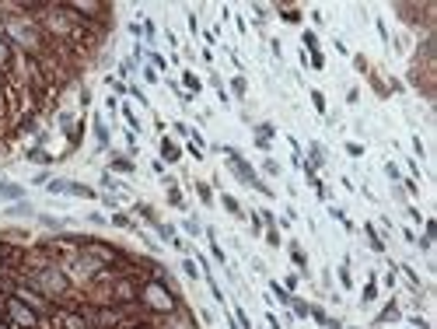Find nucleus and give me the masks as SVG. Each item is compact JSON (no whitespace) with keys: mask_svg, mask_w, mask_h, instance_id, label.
Masks as SVG:
<instances>
[{"mask_svg":"<svg viewBox=\"0 0 437 329\" xmlns=\"http://www.w3.org/2000/svg\"><path fill=\"white\" fill-rule=\"evenodd\" d=\"M4 319H7L11 326H18V329H39V312H35L32 305H25L18 294H7V301H4Z\"/></svg>","mask_w":437,"mask_h":329,"instance_id":"nucleus-1","label":"nucleus"},{"mask_svg":"<svg viewBox=\"0 0 437 329\" xmlns=\"http://www.w3.org/2000/svg\"><path fill=\"white\" fill-rule=\"evenodd\" d=\"M140 301H144L150 312H161V315L175 312V298H171V291H168L164 284H157V280H150V284L140 287Z\"/></svg>","mask_w":437,"mask_h":329,"instance_id":"nucleus-2","label":"nucleus"},{"mask_svg":"<svg viewBox=\"0 0 437 329\" xmlns=\"http://www.w3.org/2000/svg\"><path fill=\"white\" fill-rule=\"evenodd\" d=\"M7 32H11V39L21 46V49H28V53H39L42 49V32H39V25L35 21H7Z\"/></svg>","mask_w":437,"mask_h":329,"instance_id":"nucleus-3","label":"nucleus"},{"mask_svg":"<svg viewBox=\"0 0 437 329\" xmlns=\"http://www.w3.org/2000/svg\"><path fill=\"white\" fill-rule=\"evenodd\" d=\"M227 168H231V172H234V175H238V179H241L245 186H252V189H259V193H266V196H273V189H266V186H263V182L255 179V172H252V164L245 161V158H241L238 151H227Z\"/></svg>","mask_w":437,"mask_h":329,"instance_id":"nucleus-4","label":"nucleus"},{"mask_svg":"<svg viewBox=\"0 0 437 329\" xmlns=\"http://www.w3.org/2000/svg\"><path fill=\"white\" fill-rule=\"evenodd\" d=\"M32 284H35L39 291H46V294H63V291H67V277H63L60 270H35Z\"/></svg>","mask_w":437,"mask_h":329,"instance_id":"nucleus-5","label":"nucleus"},{"mask_svg":"<svg viewBox=\"0 0 437 329\" xmlns=\"http://www.w3.org/2000/svg\"><path fill=\"white\" fill-rule=\"evenodd\" d=\"M49 193H70V196H80V200H95L98 193L84 182H70V179H53L49 182Z\"/></svg>","mask_w":437,"mask_h":329,"instance_id":"nucleus-6","label":"nucleus"},{"mask_svg":"<svg viewBox=\"0 0 437 329\" xmlns=\"http://www.w3.org/2000/svg\"><path fill=\"white\" fill-rule=\"evenodd\" d=\"M56 322H60V329H91L84 315H70V312H56Z\"/></svg>","mask_w":437,"mask_h":329,"instance_id":"nucleus-7","label":"nucleus"},{"mask_svg":"<svg viewBox=\"0 0 437 329\" xmlns=\"http://www.w3.org/2000/svg\"><path fill=\"white\" fill-rule=\"evenodd\" d=\"M11 67H14V49H11V42L0 39V74H11Z\"/></svg>","mask_w":437,"mask_h":329,"instance_id":"nucleus-8","label":"nucleus"},{"mask_svg":"<svg viewBox=\"0 0 437 329\" xmlns=\"http://www.w3.org/2000/svg\"><path fill=\"white\" fill-rule=\"evenodd\" d=\"M25 196V189L21 186H14V182H4L0 179V200H21Z\"/></svg>","mask_w":437,"mask_h":329,"instance_id":"nucleus-9","label":"nucleus"},{"mask_svg":"<svg viewBox=\"0 0 437 329\" xmlns=\"http://www.w3.org/2000/svg\"><path fill=\"white\" fill-rule=\"evenodd\" d=\"M270 140H273V123H263V126L255 130V144H259V147H266Z\"/></svg>","mask_w":437,"mask_h":329,"instance_id":"nucleus-10","label":"nucleus"},{"mask_svg":"<svg viewBox=\"0 0 437 329\" xmlns=\"http://www.w3.org/2000/svg\"><path fill=\"white\" fill-rule=\"evenodd\" d=\"M95 140H98V147H109V126L102 119H95Z\"/></svg>","mask_w":437,"mask_h":329,"instance_id":"nucleus-11","label":"nucleus"},{"mask_svg":"<svg viewBox=\"0 0 437 329\" xmlns=\"http://www.w3.org/2000/svg\"><path fill=\"white\" fill-rule=\"evenodd\" d=\"M367 238H371V249H374V252H381V238H378V231H374V224H367Z\"/></svg>","mask_w":437,"mask_h":329,"instance_id":"nucleus-12","label":"nucleus"},{"mask_svg":"<svg viewBox=\"0 0 437 329\" xmlns=\"http://www.w3.org/2000/svg\"><path fill=\"white\" fill-rule=\"evenodd\" d=\"M280 14H284V21H291V25L301 21V11H294V7H280Z\"/></svg>","mask_w":437,"mask_h":329,"instance_id":"nucleus-13","label":"nucleus"},{"mask_svg":"<svg viewBox=\"0 0 437 329\" xmlns=\"http://www.w3.org/2000/svg\"><path fill=\"white\" fill-rule=\"evenodd\" d=\"M112 168H116V172H133V161H130V158H123V154H119V158H116V161H112Z\"/></svg>","mask_w":437,"mask_h":329,"instance_id":"nucleus-14","label":"nucleus"},{"mask_svg":"<svg viewBox=\"0 0 437 329\" xmlns=\"http://www.w3.org/2000/svg\"><path fill=\"white\" fill-rule=\"evenodd\" d=\"M161 151H164V158H168V161H179V151H175V144H171V140H164V144H161Z\"/></svg>","mask_w":437,"mask_h":329,"instance_id":"nucleus-15","label":"nucleus"},{"mask_svg":"<svg viewBox=\"0 0 437 329\" xmlns=\"http://www.w3.org/2000/svg\"><path fill=\"white\" fill-rule=\"evenodd\" d=\"M220 203H224V207H227V210H231L234 217L241 214V207H238V200H234V196H220Z\"/></svg>","mask_w":437,"mask_h":329,"instance_id":"nucleus-16","label":"nucleus"},{"mask_svg":"<svg viewBox=\"0 0 437 329\" xmlns=\"http://www.w3.org/2000/svg\"><path fill=\"white\" fill-rule=\"evenodd\" d=\"M270 291H273V294H277L284 305H291V294H287V287H280V284H270Z\"/></svg>","mask_w":437,"mask_h":329,"instance_id":"nucleus-17","label":"nucleus"},{"mask_svg":"<svg viewBox=\"0 0 437 329\" xmlns=\"http://www.w3.org/2000/svg\"><path fill=\"white\" fill-rule=\"evenodd\" d=\"M388 319H399V308H395V305H388V308L378 315V322H388Z\"/></svg>","mask_w":437,"mask_h":329,"instance_id":"nucleus-18","label":"nucleus"},{"mask_svg":"<svg viewBox=\"0 0 437 329\" xmlns=\"http://www.w3.org/2000/svg\"><path fill=\"white\" fill-rule=\"evenodd\" d=\"M291 305H294V312H297V315H311V308H308L301 298H291Z\"/></svg>","mask_w":437,"mask_h":329,"instance_id":"nucleus-19","label":"nucleus"},{"mask_svg":"<svg viewBox=\"0 0 437 329\" xmlns=\"http://www.w3.org/2000/svg\"><path fill=\"white\" fill-rule=\"evenodd\" d=\"M322 158H325V154H322V147H318V144H311V168H315V164H322Z\"/></svg>","mask_w":437,"mask_h":329,"instance_id":"nucleus-20","label":"nucleus"},{"mask_svg":"<svg viewBox=\"0 0 437 329\" xmlns=\"http://www.w3.org/2000/svg\"><path fill=\"white\" fill-rule=\"evenodd\" d=\"M311 102H315L318 112H325V95H322V91H311Z\"/></svg>","mask_w":437,"mask_h":329,"instance_id":"nucleus-21","label":"nucleus"},{"mask_svg":"<svg viewBox=\"0 0 437 329\" xmlns=\"http://www.w3.org/2000/svg\"><path fill=\"white\" fill-rule=\"evenodd\" d=\"M196 189H200V200H203V203H210V200H214V193H210V186H207V182H200Z\"/></svg>","mask_w":437,"mask_h":329,"instance_id":"nucleus-22","label":"nucleus"},{"mask_svg":"<svg viewBox=\"0 0 437 329\" xmlns=\"http://www.w3.org/2000/svg\"><path fill=\"white\" fill-rule=\"evenodd\" d=\"M112 224H116V228H133V221H130L126 214H116V217H112Z\"/></svg>","mask_w":437,"mask_h":329,"instance_id":"nucleus-23","label":"nucleus"},{"mask_svg":"<svg viewBox=\"0 0 437 329\" xmlns=\"http://www.w3.org/2000/svg\"><path fill=\"white\" fill-rule=\"evenodd\" d=\"M339 284H343V287H350V266H346V263L339 266Z\"/></svg>","mask_w":437,"mask_h":329,"instance_id":"nucleus-24","label":"nucleus"},{"mask_svg":"<svg viewBox=\"0 0 437 329\" xmlns=\"http://www.w3.org/2000/svg\"><path fill=\"white\" fill-rule=\"evenodd\" d=\"M263 168H266V172H270V175H280V164L273 161V158H266V161H263Z\"/></svg>","mask_w":437,"mask_h":329,"instance_id":"nucleus-25","label":"nucleus"},{"mask_svg":"<svg viewBox=\"0 0 437 329\" xmlns=\"http://www.w3.org/2000/svg\"><path fill=\"white\" fill-rule=\"evenodd\" d=\"M374 294H378V284L371 280V284H367V287H364V301H374Z\"/></svg>","mask_w":437,"mask_h":329,"instance_id":"nucleus-26","label":"nucleus"},{"mask_svg":"<svg viewBox=\"0 0 437 329\" xmlns=\"http://www.w3.org/2000/svg\"><path fill=\"white\" fill-rule=\"evenodd\" d=\"M168 203H175V207H182V193L171 186V193H168Z\"/></svg>","mask_w":437,"mask_h":329,"instance_id":"nucleus-27","label":"nucleus"},{"mask_svg":"<svg viewBox=\"0 0 437 329\" xmlns=\"http://www.w3.org/2000/svg\"><path fill=\"white\" fill-rule=\"evenodd\" d=\"M182 270H186V277H200V273H196V263H193V259H186V263H182Z\"/></svg>","mask_w":437,"mask_h":329,"instance_id":"nucleus-28","label":"nucleus"},{"mask_svg":"<svg viewBox=\"0 0 437 329\" xmlns=\"http://www.w3.org/2000/svg\"><path fill=\"white\" fill-rule=\"evenodd\" d=\"M291 256H294V263H297V266H304V263H308V259H304V252H301V249H297V245L291 249Z\"/></svg>","mask_w":437,"mask_h":329,"instance_id":"nucleus-29","label":"nucleus"},{"mask_svg":"<svg viewBox=\"0 0 437 329\" xmlns=\"http://www.w3.org/2000/svg\"><path fill=\"white\" fill-rule=\"evenodd\" d=\"M186 84H189V91H200V77L196 74H186Z\"/></svg>","mask_w":437,"mask_h":329,"instance_id":"nucleus-30","label":"nucleus"},{"mask_svg":"<svg viewBox=\"0 0 437 329\" xmlns=\"http://www.w3.org/2000/svg\"><path fill=\"white\" fill-rule=\"evenodd\" d=\"M39 221H42V224H46V228H60V221H56V217H49V214H42V217H39Z\"/></svg>","mask_w":437,"mask_h":329,"instance_id":"nucleus-31","label":"nucleus"},{"mask_svg":"<svg viewBox=\"0 0 437 329\" xmlns=\"http://www.w3.org/2000/svg\"><path fill=\"white\" fill-rule=\"evenodd\" d=\"M311 67H318V70L325 67V60H322V53H311Z\"/></svg>","mask_w":437,"mask_h":329,"instance_id":"nucleus-32","label":"nucleus"},{"mask_svg":"<svg viewBox=\"0 0 437 329\" xmlns=\"http://www.w3.org/2000/svg\"><path fill=\"white\" fill-rule=\"evenodd\" d=\"M186 231H189V235H200V224H196V221L189 217V221H186Z\"/></svg>","mask_w":437,"mask_h":329,"instance_id":"nucleus-33","label":"nucleus"},{"mask_svg":"<svg viewBox=\"0 0 437 329\" xmlns=\"http://www.w3.org/2000/svg\"><path fill=\"white\" fill-rule=\"evenodd\" d=\"M266 238H270V245H277V242H280V235H277V228H273V224H270V231H266Z\"/></svg>","mask_w":437,"mask_h":329,"instance_id":"nucleus-34","label":"nucleus"},{"mask_svg":"<svg viewBox=\"0 0 437 329\" xmlns=\"http://www.w3.org/2000/svg\"><path fill=\"white\" fill-rule=\"evenodd\" d=\"M7 259H11V252H7V249L0 245V270H4V263H7Z\"/></svg>","mask_w":437,"mask_h":329,"instance_id":"nucleus-35","label":"nucleus"},{"mask_svg":"<svg viewBox=\"0 0 437 329\" xmlns=\"http://www.w3.org/2000/svg\"><path fill=\"white\" fill-rule=\"evenodd\" d=\"M0 329H11V322H7V319H4V315H0Z\"/></svg>","mask_w":437,"mask_h":329,"instance_id":"nucleus-36","label":"nucleus"}]
</instances>
